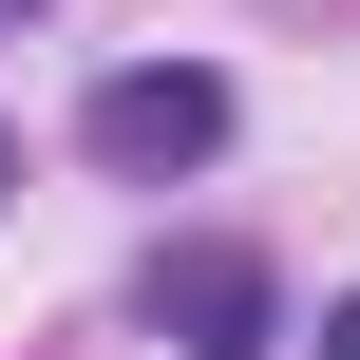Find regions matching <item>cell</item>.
Listing matches in <instances>:
<instances>
[{"mask_svg":"<svg viewBox=\"0 0 360 360\" xmlns=\"http://www.w3.org/2000/svg\"><path fill=\"white\" fill-rule=\"evenodd\" d=\"M133 323H152V342H190V360H247L266 323H285V285H266V247H152Z\"/></svg>","mask_w":360,"mask_h":360,"instance_id":"2","label":"cell"},{"mask_svg":"<svg viewBox=\"0 0 360 360\" xmlns=\"http://www.w3.org/2000/svg\"><path fill=\"white\" fill-rule=\"evenodd\" d=\"M304 360H360V304H323V342H304Z\"/></svg>","mask_w":360,"mask_h":360,"instance_id":"3","label":"cell"},{"mask_svg":"<svg viewBox=\"0 0 360 360\" xmlns=\"http://www.w3.org/2000/svg\"><path fill=\"white\" fill-rule=\"evenodd\" d=\"M0 190H19V133H0Z\"/></svg>","mask_w":360,"mask_h":360,"instance_id":"4","label":"cell"},{"mask_svg":"<svg viewBox=\"0 0 360 360\" xmlns=\"http://www.w3.org/2000/svg\"><path fill=\"white\" fill-rule=\"evenodd\" d=\"M76 152H95V171H133V190H171V171H209V152H228V76H190V57H133V76H95Z\"/></svg>","mask_w":360,"mask_h":360,"instance_id":"1","label":"cell"}]
</instances>
